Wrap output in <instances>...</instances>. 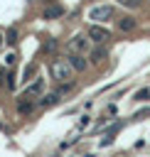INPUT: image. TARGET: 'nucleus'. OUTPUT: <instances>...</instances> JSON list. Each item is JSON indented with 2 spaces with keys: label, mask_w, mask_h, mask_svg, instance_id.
Masks as SVG:
<instances>
[{
  "label": "nucleus",
  "mask_w": 150,
  "mask_h": 157,
  "mask_svg": "<svg viewBox=\"0 0 150 157\" xmlns=\"http://www.w3.org/2000/svg\"><path fill=\"white\" fill-rule=\"evenodd\" d=\"M49 74H52L54 81L64 83V81H71V76H74L76 71H74V66H71L69 59H52V64H49Z\"/></svg>",
  "instance_id": "nucleus-1"
},
{
  "label": "nucleus",
  "mask_w": 150,
  "mask_h": 157,
  "mask_svg": "<svg viewBox=\"0 0 150 157\" xmlns=\"http://www.w3.org/2000/svg\"><path fill=\"white\" fill-rule=\"evenodd\" d=\"M89 47H91L89 34H76V37H71L66 42V54H86Z\"/></svg>",
  "instance_id": "nucleus-2"
},
{
  "label": "nucleus",
  "mask_w": 150,
  "mask_h": 157,
  "mask_svg": "<svg viewBox=\"0 0 150 157\" xmlns=\"http://www.w3.org/2000/svg\"><path fill=\"white\" fill-rule=\"evenodd\" d=\"M86 34H89V39H91L93 44H106V42L111 39V32H108L106 27H101V25H91Z\"/></svg>",
  "instance_id": "nucleus-3"
},
{
  "label": "nucleus",
  "mask_w": 150,
  "mask_h": 157,
  "mask_svg": "<svg viewBox=\"0 0 150 157\" xmlns=\"http://www.w3.org/2000/svg\"><path fill=\"white\" fill-rule=\"evenodd\" d=\"M111 17H113V7L111 5H96L89 12V20H93V22H106Z\"/></svg>",
  "instance_id": "nucleus-4"
},
{
  "label": "nucleus",
  "mask_w": 150,
  "mask_h": 157,
  "mask_svg": "<svg viewBox=\"0 0 150 157\" xmlns=\"http://www.w3.org/2000/svg\"><path fill=\"white\" fill-rule=\"evenodd\" d=\"M44 96V78H37L32 86H27L25 91H22V98H42Z\"/></svg>",
  "instance_id": "nucleus-5"
},
{
  "label": "nucleus",
  "mask_w": 150,
  "mask_h": 157,
  "mask_svg": "<svg viewBox=\"0 0 150 157\" xmlns=\"http://www.w3.org/2000/svg\"><path fill=\"white\" fill-rule=\"evenodd\" d=\"M89 61H91L93 66H101V64L106 61V47H103V44H96V47L89 52Z\"/></svg>",
  "instance_id": "nucleus-6"
},
{
  "label": "nucleus",
  "mask_w": 150,
  "mask_h": 157,
  "mask_svg": "<svg viewBox=\"0 0 150 157\" xmlns=\"http://www.w3.org/2000/svg\"><path fill=\"white\" fill-rule=\"evenodd\" d=\"M66 59L71 61V66H74V71H84V69H86V66L91 64L89 59H84V54H69Z\"/></svg>",
  "instance_id": "nucleus-7"
},
{
  "label": "nucleus",
  "mask_w": 150,
  "mask_h": 157,
  "mask_svg": "<svg viewBox=\"0 0 150 157\" xmlns=\"http://www.w3.org/2000/svg\"><path fill=\"white\" fill-rule=\"evenodd\" d=\"M61 15H64V7H61V5H47L44 12H42L44 20H57V17H61Z\"/></svg>",
  "instance_id": "nucleus-8"
},
{
  "label": "nucleus",
  "mask_w": 150,
  "mask_h": 157,
  "mask_svg": "<svg viewBox=\"0 0 150 157\" xmlns=\"http://www.w3.org/2000/svg\"><path fill=\"white\" fill-rule=\"evenodd\" d=\"M32 108H34V101L32 98H17V113L20 115H27V113H32Z\"/></svg>",
  "instance_id": "nucleus-9"
},
{
  "label": "nucleus",
  "mask_w": 150,
  "mask_h": 157,
  "mask_svg": "<svg viewBox=\"0 0 150 157\" xmlns=\"http://www.w3.org/2000/svg\"><path fill=\"white\" fill-rule=\"evenodd\" d=\"M135 27H138V22H135V17H130V15L118 20V29H120V32H133Z\"/></svg>",
  "instance_id": "nucleus-10"
},
{
  "label": "nucleus",
  "mask_w": 150,
  "mask_h": 157,
  "mask_svg": "<svg viewBox=\"0 0 150 157\" xmlns=\"http://www.w3.org/2000/svg\"><path fill=\"white\" fill-rule=\"evenodd\" d=\"M57 103H59V93H57V91L39 98V105H42V108H52V105H57Z\"/></svg>",
  "instance_id": "nucleus-11"
},
{
  "label": "nucleus",
  "mask_w": 150,
  "mask_h": 157,
  "mask_svg": "<svg viewBox=\"0 0 150 157\" xmlns=\"http://www.w3.org/2000/svg\"><path fill=\"white\" fill-rule=\"evenodd\" d=\"M0 86H5V88H12V86H15L12 74H10V71H5V69L0 71Z\"/></svg>",
  "instance_id": "nucleus-12"
},
{
  "label": "nucleus",
  "mask_w": 150,
  "mask_h": 157,
  "mask_svg": "<svg viewBox=\"0 0 150 157\" xmlns=\"http://www.w3.org/2000/svg\"><path fill=\"white\" fill-rule=\"evenodd\" d=\"M5 42H7V44H17V29H15V27H7V32H5Z\"/></svg>",
  "instance_id": "nucleus-13"
},
{
  "label": "nucleus",
  "mask_w": 150,
  "mask_h": 157,
  "mask_svg": "<svg viewBox=\"0 0 150 157\" xmlns=\"http://www.w3.org/2000/svg\"><path fill=\"white\" fill-rule=\"evenodd\" d=\"M2 61H5V66L10 69V66H15V61H17V54H15V52H10V54H5V59H2Z\"/></svg>",
  "instance_id": "nucleus-14"
},
{
  "label": "nucleus",
  "mask_w": 150,
  "mask_h": 157,
  "mask_svg": "<svg viewBox=\"0 0 150 157\" xmlns=\"http://www.w3.org/2000/svg\"><path fill=\"white\" fill-rule=\"evenodd\" d=\"M34 71H37V66H34V64H30V66L25 69V76H22V78H25V81H30V78L34 76Z\"/></svg>",
  "instance_id": "nucleus-15"
},
{
  "label": "nucleus",
  "mask_w": 150,
  "mask_h": 157,
  "mask_svg": "<svg viewBox=\"0 0 150 157\" xmlns=\"http://www.w3.org/2000/svg\"><path fill=\"white\" fill-rule=\"evenodd\" d=\"M118 2L125 7H140V0H118Z\"/></svg>",
  "instance_id": "nucleus-16"
},
{
  "label": "nucleus",
  "mask_w": 150,
  "mask_h": 157,
  "mask_svg": "<svg viewBox=\"0 0 150 157\" xmlns=\"http://www.w3.org/2000/svg\"><path fill=\"white\" fill-rule=\"evenodd\" d=\"M148 96H150V91H148V88H143V91H138V93H135V101H145Z\"/></svg>",
  "instance_id": "nucleus-17"
},
{
  "label": "nucleus",
  "mask_w": 150,
  "mask_h": 157,
  "mask_svg": "<svg viewBox=\"0 0 150 157\" xmlns=\"http://www.w3.org/2000/svg\"><path fill=\"white\" fill-rule=\"evenodd\" d=\"M54 47H57V42H54V39H49V42H47V44L42 47V52H52Z\"/></svg>",
  "instance_id": "nucleus-18"
},
{
  "label": "nucleus",
  "mask_w": 150,
  "mask_h": 157,
  "mask_svg": "<svg viewBox=\"0 0 150 157\" xmlns=\"http://www.w3.org/2000/svg\"><path fill=\"white\" fill-rule=\"evenodd\" d=\"M86 125H89V115H84V118L79 120V128H86Z\"/></svg>",
  "instance_id": "nucleus-19"
},
{
  "label": "nucleus",
  "mask_w": 150,
  "mask_h": 157,
  "mask_svg": "<svg viewBox=\"0 0 150 157\" xmlns=\"http://www.w3.org/2000/svg\"><path fill=\"white\" fill-rule=\"evenodd\" d=\"M111 142H113V135H108V137H103V140H101V145H111Z\"/></svg>",
  "instance_id": "nucleus-20"
},
{
  "label": "nucleus",
  "mask_w": 150,
  "mask_h": 157,
  "mask_svg": "<svg viewBox=\"0 0 150 157\" xmlns=\"http://www.w3.org/2000/svg\"><path fill=\"white\" fill-rule=\"evenodd\" d=\"M0 44H2V32H0Z\"/></svg>",
  "instance_id": "nucleus-21"
},
{
  "label": "nucleus",
  "mask_w": 150,
  "mask_h": 157,
  "mask_svg": "<svg viewBox=\"0 0 150 157\" xmlns=\"http://www.w3.org/2000/svg\"><path fill=\"white\" fill-rule=\"evenodd\" d=\"M0 128H2V123H0Z\"/></svg>",
  "instance_id": "nucleus-22"
}]
</instances>
